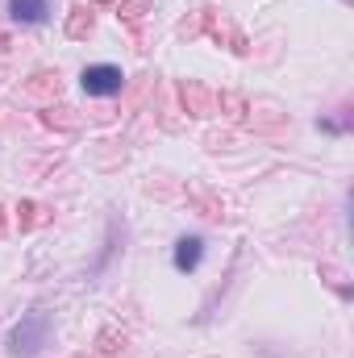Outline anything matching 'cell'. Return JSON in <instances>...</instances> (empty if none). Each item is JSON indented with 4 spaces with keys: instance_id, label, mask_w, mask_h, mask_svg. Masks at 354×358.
I'll return each instance as SVG.
<instances>
[{
    "instance_id": "3957f363",
    "label": "cell",
    "mask_w": 354,
    "mask_h": 358,
    "mask_svg": "<svg viewBox=\"0 0 354 358\" xmlns=\"http://www.w3.org/2000/svg\"><path fill=\"white\" fill-rule=\"evenodd\" d=\"M179 96H183V108L192 117H213V108H217V92L204 88L200 80H183L179 84Z\"/></svg>"
},
{
    "instance_id": "8fae6325",
    "label": "cell",
    "mask_w": 354,
    "mask_h": 358,
    "mask_svg": "<svg viewBox=\"0 0 354 358\" xmlns=\"http://www.w3.org/2000/svg\"><path fill=\"white\" fill-rule=\"evenodd\" d=\"M121 346H125V334H117V329H104V334H100V350H104V355H117Z\"/></svg>"
},
{
    "instance_id": "7a4b0ae2",
    "label": "cell",
    "mask_w": 354,
    "mask_h": 358,
    "mask_svg": "<svg viewBox=\"0 0 354 358\" xmlns=\"http://www.w3.org/2000/svg\"><path fill=\"white\" fill-rule=\"evenodd\" d=\"M121 88H125V76H121L117 67H108V63L84 67V92H88V96H117Z\"/></svg>"
},
{
    "instance_id": "ba28073f",
    "label": "cell",
    "mask_w": 354,
    "mask_h": 358,
    "mask_svg": "<svg viewBox=\"0 0 354 358\" xmlns=\"http://www.w3.org/2000/svg\"><path fill=\"white\" fill-rule=\"evenodd\" d=\"M25 92H29V96H46V92H55V96H59V76H50V71H38V76L25 84Z\"/></svg>"
},
{
    "instance_id": "277c9868",
    "label": "cell",
    "mask_w": 354,
    "mask_h": 358,
    "mask_svg": "<svg viewBox=\"0 0 354 358\" xmlns=\"http://www.w3.org/2000/svg\"><path fill=\"white\" fill-rule=\"evenodd\" d=\"M200 255H204V242H200L196 234L176 242V267L179 271H196V267H200Z\"/></svg>"
},
{
    "instance_id": "52a82bcc",
    "label": "cell",
    "mask_w": 354,
    "mask_h": 358,
    "mask_svg": "<svg viewBox=\"0 0 354 358\" xmlns=\"http://www.w3.org/2000/svg\"><path fill=\"white\" fill-rule=\"evenodd\" d=\"M71 108H46L42 113V121L50 125V129H80V117H67Z\"/></svg>"
},
{
    "instance_id": "8992f818",
    "label": "cell",
    "mask_w": 354,
    "mask_h": 358,
    "mask_svg": "<svg viewBox=\"0 0 354 358\" xmlns=\"http://www.w3.org/2000/svg\"><path fill=\"white\" fill-rule=\"evenodd\" d=\"M146 13H150V4H146V0H125V4L117 8V17H121V21H125V25H129L134 34L142 29V21H146Z\"/></svg>"
},
{
    "instance_id": "6da1fadb",
    "label": "cell",
    "mask_w": 354,
    "mask_h": 358,
    "mask_svg": "<svg viewBox=\"0 0 354 358\" xmlns=\"http://www.w3.org/2000/svg\"><path fill=\"white\" fill-rule=\"evenodd\" d=\"M46 342H50V313H42V308L25 313V317L13 325V334H8V350L21 355V358L38 355Z\"/></svg>"
},
{
    "instance_id": "9c48e42d",
    "label": "cell",
    "mask_w": 354,
    "mask_h": 358,
    "mask_svg": "<svg viewBox=\"0 0 354 358\" xmlns=\"http://www.w3.org/2000/svg\"><path fill=\"white\" fill-rule=\"evenodd\" d=\"M92 34V13L88 8H76L71 21H67V38H88Z\"/></svg>"
},
{
    "instance_id": "4fadbf2b",
    "label": "cell",
    "mask_w": 354,
    "mask_h": 358,
    "mask_svg": "<svg viewBox=\"0 0 354 358\" xmlns=\"http://www.w3.org/2000/svg\"><path fill=\"white\" fill-rule=\"evenodd\" d=\"M0 238H4V208H0Z\"/></svg>"
},
{
    "instance_id": "5bb4252c",
    "label": "cell",
    "mask_w": 354,
    "mask_h": 358,
    "mask_svg": "<svg viewBox=\"0 0 354 358\" xmlns=\"http://www.w3.org/2000/svg\"><path fill=\"white\" fill-rule=\"evenodd\" d=\"M100 4H108V0H100Z\"/></svg>"
},
{
    "instance_id": "5b68a950",
    "label": "cell",
    "mask_w": 354,
    "mask_h": 358,
    "mask_svg": "<svg viewBox=\"0 0 354 358\" xmlns=\"http://www.w3.org/2000/svg\"><path fill=\"white\" fill-rule=\"evenodd\" d=\"M8 8H13V21H25V25H42L46 21V0H8Z\"/></svg>"
},
{
    "instance_id": "7c38bea8",
    "label": "cell",
    "mask_w": 354,
    "mask_h": 358,
    "mask_svg": "<svg viewBox=\"0 0 354 358\" xmlns=\"http://www.w3.org/2000/svg\"><path fill=\"white\" fill-rule=\"evenodd\" d=\"M21 213H25V221H21V225H25V229H29V225H38V221H42V217H38V213H42V208H38V204H29V200H25V204H21Z\"/></svg>"
},
{
    "instance_id": "30bf717a",
    "label": "cell",
    "mask_w": 354,
    "mask_h": 358,
    "mask_svg": "<svg viewBox=\"0 0 354 358\" xmlns=\"http://www.w3.org/2000/svg\"><path fill=\"white\" fill-rule=\"evenodd\" d=\"M217 100H221V108H225L234 121H242V117H246V96H242V92H221Z\"/></svg>"
}]
</instances>
